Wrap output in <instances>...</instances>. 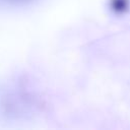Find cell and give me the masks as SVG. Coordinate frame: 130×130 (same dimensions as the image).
<instances>
[{
    "mask_svg": "<svg viewBox=\"0 0 130 130\" xmlns=\"http://www.w3.org/2000/svg\"><path fill=\"white\" fill-rule=\"evenodd\" d=\"M111 6L117 12H125L129 8V0H112Z\"/></svg>",
    "mask_w": 130,
    "mask_h": 130,
    "instance_id": "6da1fadb",
    "label": "cell"
}]
</instances>
